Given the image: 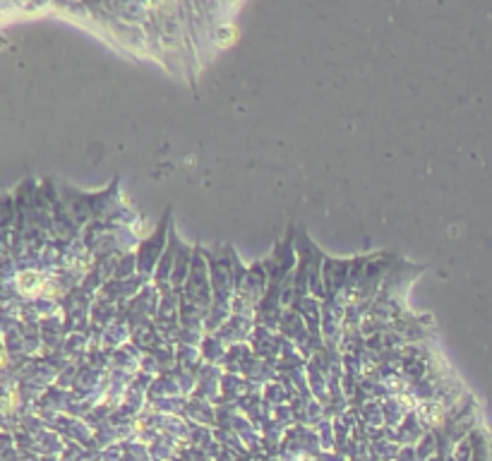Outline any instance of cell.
<instances>
[{
  "instance_id": "cell-1",
  "label": "cell",
  "mask_w": 492,
  "mask_h": 461,
  "mask_svg": "<svg viewBox=\"0 0 492 461\" xmlns=\"http://www.w3.org/2000/svg\"><path fill=\"white\" fill-rule=\"evenodd\" d=\"M20 291L22 293H29V296H34V293L41 291V286H44V276L41 274H32V272H26V274H20Z\"/></svg>"
}]
</instances>
